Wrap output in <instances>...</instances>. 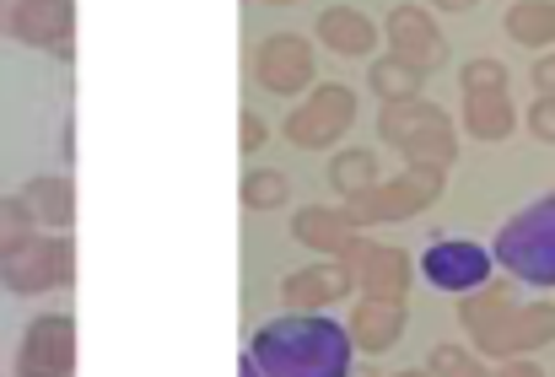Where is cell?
I'll use <instances>...</instances> for the list:
<instances>
[{
  "instance_id": "cell-32",
  "label": "cell",
  "mask_w": 555,
  "mask_h": 377,
  "mask_svg": "<svg viewBox=\"0 0 555 377\" xmlns=\"http://www.w3.org/2000/svg\"><path fill=\"white\" fill-rule=\"evenodd\" d=\"M237 377H264V373H259V362H254V356H243V367H237Z\"/></svg>"
},
{
  "instance_id": "cell-8",
  "label": "cell",
  "mask_w": 555,
  "mask_h": 377,
  "mask_svg": "<svg viewBox=\"0 0 555 377\" xmlns=\"http://www.w3.org/2000/svg\"><path fill=\"white\" fill-rule=\"evenodd\" d=\"M254 81L275 98H302L319 81V60L313 43L302 32H270L254 43Z\"/></svg>"
},
{
  "instance_id": "cell-21",
  "label": "cell",
  "mask_w": 555,
  "mask_h": 377,
  "mask_svg": "<svg viewBox=\"0 0 555 377\" xmlns=\"http://www.w3.org/2000/svg\"><path fill=\"white\" fill-rule=\"evenodd\" d=\"M421 76L426 70H415V65H404V60H372L367 65V87L383 98V103H404V98H421Z\"/></svg>"
},
{
  "instance_id": "cell-28",
  "label": "cell",
  "mask_w": 555,
  "mask_h": 377,
  "mask_svg": "<svg viewBox=\"0 0 555 377\" xmlns=\"http://www.w3.org/2000/svg\"><path fill=\"white\" fill-rule=\"evenodd\" d=\"M529 125H534V135H545V141H555V98H545L534 114H529Z\"/></svg>"
},
{
  "instance_id": "cell-7",
  "label": "cell",
  "mask_w": 555,
  "mask_h": 377,
  "mask_svg": "<svg viewBox=\"0 0 555 377\" xmlns=\"http://www.w3.org/2000/svg\"><path fill=\"white\" fill-rule=\"evenodd\" d=\"M0 32L27 49H49V54L70 60L76 0H0Z\"/></svg>"
},
{
  "instance_id": "cell-19",
  "label": "cell",
  "mask_w": 555,
  "mask_h": 377,
  "mask_svg": "<svg viewBox=\"0 0 555 377\" xmlns=\"http://www.w3.org/2000/svg\"><path fill=\"white\" fill-rule=\"evenodd\" d=\"M330 184L340 188L346 199H357V194H367L372 184H383V162H377V152H367V146H346V152H335V162H330Z\"/></svg>"
},
{
  "instance_id": "cell-6",
  "label": "cell",
  "mask_w": 555,
  "mask_h": 377,
  "mask_svg": "<svg viewBox=\"0 0 555 377\" xmlns=\"http://www.w3.org/2000/svg\"><path fill=\"white\" fill-rule=\"evenodd\" d=\"M437 194H442V168H404V173L372 184L367 194L346 199V210H351L362 226H388V221L421 216L426 205H437Z\"/></svg>"
},
{
  "instance_id": "cell-25",
  "label": "cell",
  "mask_w": 555,
  "mask_h": 377,
  "mask_svg": "<svg viewBox=\"0 0 555 377\" xmlns=\"http://www.w3.org/2000/svg\"><path fill=\"white\" fill-rule=\"evenodd\" d=\"M426 373L431 377H480V362H475L469 351H459V346H437V351L426 356Z\"/></svg>"
},
{
  "instance_id": "cell-1",
  "label": "cell",
  "mask_w": 555,
  "mask_h": 377,
  "mask_svg": "<svg viewBox=\"0 0 555 377\" xmlns=\"http://www.w3.org/2000/svg\"><path fill=\"white\" fill-rule=\"evenodd\" d=\"M351 329L340 318L319 313H286L270 318L254 335V362L264 377H351Z\"/></svg>"
},
{
  "instance_id": "cell-27",
  "label": "cell",
  "mask_w": 555,
  "mask_h": 377,
  "mask_svg": "<svg viewBox=\"0 0 555 377\" xmlns=\"http://www.w3.org/2000/svg\"><path fill=\"white\" fill-rule=\"evenodd\" d=\"M264 141H270V125H264L254 108H243V146H237V152H243V157H254Z\"/></svg>"
},
{
  "instance_id": "cell-2",
  "label": "cell",
  "mask_w": 555,
  "mask_h": 377,
  "mask_svg": "<svg viewBox=\"0 0 555 377\" xmlns=\"http://www.w3.org/2000/svg\"><path fill=\"white\" fill-rule=\"evenodd\" d=\"M377 135L383 146H393L404 157V168H453L459 141H453V119L426 103V98H404V103H383L377 108Z\"/></svg>"
},
{
  "instance_id": "cell-18",
  "label": "cell",
  "mask_w": 555,
  "mask_h": 377,
  "mask_svg": "<svg viewBox=\"0 0 555 377\" xmlns=\"http://www.w3.org/2000/svg\"><path fill=\"white\" fill-rule=\"evenodd\" d=\"M16 199H22V210L33 216L38 232H65V226L76 221V184H70L65 173H38V179H27V184L16 188Z\"/></svg>"
},
{
  "instance_id": "cell-14",
  "label": "cell",
  "mask_w": 555,
  "mask_h": 377,
  "mask_svg": "<svg viewBox=\"0 0 555 377\" xmlns=\"http://www.w3.org/2000/svg\"><path fill=\"white\" fill-rule=\"evenodd\" d=\"M351 270L335 259V264H308V270H292L286 281H281V302H286V313H324V308H335V302H346L351 297Z\"/></svg>"
},
{
  "instance_id": "cell-5",
  "label": "cell",
  "mask_w": 555,
  "mask_h": 377,
  "mask_svg": "<svg viewBox=\"0 0 555 377\" xmlns=\"http://www.w3.org/2000/svg\"><path fill=\"white\" fill-rule=\"evenodd\" d=\"M357 125V92L340 87V81H324L308 92V103H297L281 125V135L297 146V152H330L351 135Z\"/></svg>"
},
{
  "instance_id": "cell-30",
  "label": "cell",
  "mask_w": 555,
  "mask_h": 377,
  "mask_svg": "<svg viewBox=\"0 0 555 377\" xmlns=\"http://www.w3.org/2000/svg\"><path fill=\"white\" fill-rule=\"evenodd\" d=\"M421 5H437V11H469L475 0H421Z\"/></svg>"
},
{
  "instance_id": "cell-9",
  "label": "cell",
  "mask_w": 555,
  "mask_h": 377,
  "mask_svg": "<svg viewBox=\"0 0 555 377\" xmlns=\"http://www.w3.org/2000/svg\"><path fill=\"white\" fill-rule=\"evenodd\" d=\"M16 377H70L76 373V318L70 313H43L22 329L16 340Z\"/></svg>"
},
{
  "instance_id": "cell-3",
  "label": "cell",
  "mask_w": 555,
  "mask_h": 377,
  "mask_svg": "<svg viewBox=\"0 0 555 377\" xmlns=\"http://www.w3.org/2000/svg\"><path fill=\"white\" fill-rule=\"evenodd\" d=\"M491 259L524 286H555V194L507 216L491 243Z\"/></svg>"
},
{
  "instance_id": "cell-4",
  "label": "cell",
  "mask_w": 555,
  "mask_h": 377,
  "mask_svg": "<svg viewBox=\"0 0 555 377\" xmlns=\"http://www.w3.org/2000/svg\"><path fill=\"white\" fill-rule=\"evenodd\" d=\"M76 281V243L70 232H33L16 253L0 259V286L11 297H43Z\"/></svg>"
},
{
  "instance_id": "cell-23",
  "label": "cell",
  "mask_w": 555,
  "mask_h": 377,
  "mask_svg": "<svg viewBox=\"0 0 555 377\" xmlns=\"http://www.w3.org/2000/svg\"><path fill=\"white\" fill-rule=\"evenodd\" d=\"M507 32L518 43H545V38H555V5H513L507 11Z\"/></svg>"
},
{
  "instance_id": "cell-26",
  "label": "cell",
  "mask_w": 555,
  "mask_h": 377,
  "mask_svg": "<svg viewBox=\"0 0 555 377\" xmlns=\"http://www.w3.org/2000/svg\"><path fill=\"white\" fill-rule=\"evenodd\" d=\"M459 81H464V92H502V81H507V76H502V65H496V60H469Z\"/></svg>"
},
{
  "instance_id": "cell-22",
  "label": "cell",
  "mask_w": 555,
  "mask_h": 377,
  "mask_svg": "<svg viewBox=\"0 0 555 377\" xmlns=\"http://www.w3.org/2000/svg\"><path fill=\"white\" fill-rule=\"evenodd\" d=\"M292 199V179L281 168H248L243 173V205L248 210H281Z\"/></svg>"
},
{
  "instance_id": "cell-33",
  "label": "cell",
  "mask_w": 555,
  "mask_h": 377,
  "mask_svg": "<svg viewBox=\"0 0 555 377\" xmlns=\"http://www.w3.org/2000/svg\"><path fill=\"white\" fill-rule=\"evenodd\" d=\"M264 5H297V0H264Z\"/></svg>"
},
{
  "instance_id": "cell-31",
  "label": "cell",
  "mask_w": 555,
  "mask_h": 377,
  "mask_svg": "<svg viewBox=\"0 0 555 377\" xmlns=\"http://www.w3.org/2000/svg\"><path fill=\"white\" fill-rule=\"evenodd\" d=\"M496 377H540V373H534V367H518V362H507V367H502Z\"/></svg>"
},
{
  "instance_id": "cell-13",
  "label": "cell",
  "mask_w": 555,
  "mask_h": 377,
  "mask_svg": "<svg viewBox=\"0 0 555 377\" xmlns=\"http://www.w3.org/2000/svg\"><path fill=\"white\" fill-rule=\"evenodd\" d=\"M459 318H464L469 340H475L486 356H507V351H513L518 313L507 308V291H502L496 281H491V286H480V291H469V297H464V308H459Z\"/></svg>"
},
{
  "instance_id": "cell-12",
  "label": "cell",
  "mask_w": 555,
  "mask_h": 377,
  "mask_svg": "<svg viewBox=\"0 0 555 377\" xmlns=\"http://www.w3.org/2000/svg\"><path fill=\"white\" fill-rule=\"evenodd\" d=\"M383 38H388V54L404 60V65H415V70H431V65H442V54H448V43H442V32H437V16H431L421 0L393 5L388 22H383Z\"/></svg>"
},
{
  "instance_id": "cell-34",
  "label": "cell",
  "mask_w": 555,
  "mask_h": 377,
  "mask_svg": "<svg viewBox=\"0 0 555 377\" xmlns=\"http://www.w3.org/2000/svg\"><path fill=\"white\" fill-rule=\"evenodd\" d=\"M393 377H431V373H393Z\"/></svg>"
},
{
  "instance_id": "cell-16",
  "label": "cell",
  "mask_w": 555,
  "mask_h": 377,
  "mask_svg": "<svg viewBox=\"0 0 555 377\" xmlns=\"http://www.w3.org/2000/svg\"><path fill=\"white\" fill-rule=\"evenodd\" d=\"M292 237L302 243V248H313V253H346L357 237H362V221L346 210V205H308V210H297L292 216Z\"/></svg>"
},
{
  "instance_id": "cell-15",
  "label": "cell",
  "mask_w": 555,
  "mask_h": 377,
  "mask_svg": "<svg viewBox=\"0 0 555 377\" xmlns=\"http://www.w3.org/2000/svg\"><path fill=\"white\" fill-rule=\"evenodd\" d=\"M404 324H410V313H404V302H388V297H362L357 308H351V346L362 351V356H388L399 340H404Z\"/></svg>"
},
{
  "instance_id": "cell-24",
  "label": "cell",
  "mask_w": 555,
  "mask_h": 377,
  "mask_svg": "<svg viewBox=\"0 0 555 377\" xmlns=\"http://www.w3.org/2000/svg\"><path fill=\"white\" fill-rule=\"evenodd\" d=\"M33 232H38V226H33V216L22 210V199H16V194H0V259L16 253Z\"/></svg>"
},
{
  "instance_id": "cell-10",
  "label": "cell",
  "mask_w": 555,
  "mask_h": 377,
  "mask_svg": "<svg viewBox=\"0 0 555 377\" xmlns=\"http://www.w3.org/2000/svg\"><path fill=\"white\" fill-rule=\"evenodd\" d=\"M491 248L469 243V237H437L426 253H421V275L437 286V291H453V297H469L480 286H491Z\"/></svg>"
},
{
  "instance_id": "cell-11",
  "label": "cell",
  "mask_w": 555,
  "mask_h": 377,
  "mask_svg": "<svg viewBox=\"0 0 555 377\" xmlns=\"http://www.w3.org/2000/svg\"><path fill=\"white\" fill-rule=\"evenodd\" d=\"M340 264L351 270V281H357V291H362V297L404 302V291H410V281H415L410 253H404V248H393V243H372V237H357V243L340 253Z\"/></svg>"
},
{
  "instance_id": "cell-17",
  "label": "cell",
  "mask_w": 555,
  "mask_h": 377,
  "mask_svg": "<svg viewBox=\"0 0 555 377\" xmlns=\"http://www.w3.org/2000/svg\"><path fill=\"white\" fill-rule=\"evenodd\" d=\"M313 32H319L324 49H335V54H346V60H372V54H377V38H383V27L372 22L367 11H357V5H330V11L313 22Z\"/></svg>"
},
{
  "instance_id": "cell-20",
  "label": "cell",
  "mask_w": 555,
  "mask_h": 377,
  "mask_svg": "<svg viewBox=\"0 0 555 377\" xmlns=\"http://www.w3.org/2000/svg\"><path fill=\"white\" fill-rule=\"evenodd\" d=\"M464 130L480 135V141H502V135L513 130L507 98H502V92H469V103H464Z\"/></svg>"
},
{
  "instance_id": "cell-29",
  "label": "cell",
  "mask_w": 555,
  "mask_h": 377,
  "mask_svg": "<svg viewBox=\"0 0 555 377\" xmlns=\"http://www.w3.org/2000/svg\"><path fill=\"white\" fill-rule=\"evenodd\" d=\"M534 81H540V87H545V92H555V60H545V65H540V70H534Z\"/></svg>"
}]
</instances>
